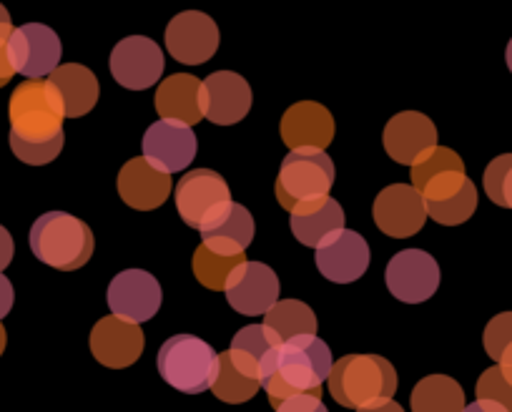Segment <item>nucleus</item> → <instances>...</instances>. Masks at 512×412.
<instances>
[{
  "label": "nucleus",
  "instance_id": "1",
  "mask_svg": "<svg viewBox=\"0 0 512 412\" xmlns=\"http://www.w3.org/2000/svg\"><path fill=\"white\" fill-rule=\"evenodd\" d=\"M11 116V151L31 166H46L63 151V101L48 78L26 81L13 91L8 103Z\"/></svg>",
  "mask_w": 512,
  "mask_h": 412
},
{
  "label": "nucleus",
  "instance_id": "2",
  "mask_svg": "<svg viewBox=\"0 0 512 412\" xmlns=\"http://www.w3.org/2000/svg\"><path fill=\"white\" fill-rule=\"evenodd\" d=\"M334 360L332 350L317 335L294 337L274 347L262 362L259 385L277 410L282 402L299 395L322 397V385L329 380Z\"/></svg>",
  "mask_w": 512,
  "mask_h": 412
},
{
  "label": "nucleus",
  "instance_id": "3",
  "mask_svg": "<svg viewBox=\"0 0 512 412\" xmlns=\"http://www.w3.org/2000/svg\"><path fill=\"white\" fill-rule=\"evenodd\" d=\"M327 382L334 400L349 410L390 402L395 397L397 385H400L392 362L379 355L342 357L332 367Z\"/></svg>",
  "mask_w": 512,
  "mask_h": 412
},
{
  "label": "nucleus",
  "instance_id": "4",
  "mask_svg": "<svg viewBox=\"0 0 512 412\" xmlns=\"http://www.w3.org/2000/svg\"><path fill=\"white\" fill-rule=\"evenodd\" d=\"M28 242L38 262L58 272H76L86 267L93 254V232L88 224L66 212H48L38 217Z\"/></svg>",
  "mask_w": 512,
  "mask_h": 412
},
{
  "label": "nucleus",
  "instance_id": "5",
  "mask_svg": "<svg viewBox=\"0 0 512 412\" xmlns=\"http://www.w3.org/2000/svg\"><path fill=\"white\" fill-rule=\"evenodd\" d=\"M159 375L184 395H201L211 390L219 375V355L209 342L194 335H174L161 345Z\"/></svg>",
  "mask_w": 512,
  "mask_h": 412
},
{
  "label": "nucleus",
  "instance_id": "6",
  "mask_svg": "<svg viewBox=\"0 0 512 412\" xmlns=\"http://www.w3.org/2000/svg\"><path fill=\"white\" fill-rule=\"evenodd\" d=\"M332 186L334 164L327 151L297 149L289 151L287 159L282 161L274 191H277L279 204L292 212L294 206L329 196Z\"/></svg>",
  "mask_w": 512,
  "mask_h": 412
},
{
  "label": "nucleus",
  "instance_id": "7",
  "mask_svg": "<svg viewBox=\"0 0 512 412\" xmlns=\"http://www.w3.org/2000/svg\"><path fill=\"white\" fill-rule=\"evenodd\" d=\"M231 204V189L214 169H194L176 184V209L184 224L199 232L206 222Z\"/></svg>",
  "mask_w": 512,
  "mask_h": 412
},
{
  "label": "nucleus",
  "instance_id": "8",
  "mask_svg": "<svg viewBox=\"0 0 512 412\" xmlns=\"http://www.w3.org/2000/svg\"><path fill=\"white\" fill-rule=\"evenodd\" d=\"M106 299L113 317L131 322V325H141V322L156 317L161 302H164V294H161V284L154 274L144 272V269H123L108 284Z\"/></svg>",
  "mask_w": 512,
  "mask_h": 412
},
{
  "label": "nucleus",
  "instance_id": "9",
  "mask_svg": "<svg viewBox=\"0 0 512 412\" xmlns=\"http://www.w3.org/2000/svg\"><path fill=\"white\" fill-rule=\"evenodd\" d=\"M61 38L56 31L43 23H26L13 28L8 41V56H11L13 71L26 76L28 81H43L61 66Z\"/></svg>",
  "mask_w": 512,
  "mask_h": 412
},
{
  "label": "nucleus",
  "instance_id": "10",
  "mask_svg": "<svg viewBox=\"0 0 512 412\" xmlns=\"http://www.w3.org/2000/svg\"><path fill=\"white\" fill-rule=\"evenodd\" d=\"M384 282L400 302H427L440 289V264L422 249H402L387 264Z\"/></svg>",
  "mask_w": 512,
  "mask_h": 412
},
{
  "label": "nucleus",
  "instance_id": "11",
  "mask_svg": "<svg viewBox=\"0 0 512 412\" xmlns=\"http://www.w3.org/2000/svg\"><path fill=\"white\" fill-rule=\"evenodd\" d=\"M111 76L128 91H144V88L156 86L164 76V53L151 38L146 36H128L116 43L111 51Z\"/></svg>",
  "mask_w": 512,
  "mask_h": 412
},
{
  "label": "nucleus",
  "instance_id": "12",
  "mask_svg": "<svg viewBox=\"0 0 512 412\" xmlns=\"http://www.w3.org/2000/svg\"><path fill=\"white\" fill-rule=\"evenodd\" d=\"M372 214L379 232L395 239L415 237L427 222L425 199L410 184H392L379 191Z\"/></svg>",
  "mask_w": 512,
  "mask_h": 412
},
{
  "label": "nucleus",
  "instance_id": "13",
  "mask_svg": "<svg viewBox=\"0 0 512 412\" xmlns=\"http://www.w3.org/2000/svg\"><path fill=\"white\" fill-rule=\"evenodd\" d=\"M420 194L425 199L427 217L442 227L465 224L477 209V189L465 171H447L435 176Z\"/></svg>",
  "mask_w": 512,
  "mask_h": 412
},
{
  "label": "nucleus",
  "instance_id": "14",
  "mask_svg": "<svg viewBox=\"0 0 512 412\" xmlns=\"http://www.w3.org/2000/svg\"><path fill=\"white\" fill-rule=\"evenodd\" d=\"M226 299L231 309L239 315L256 317L267 315L269 309L279 302V277L269 264L264 262H244L226 282Z\"/></svg>",
  "mask_w": 512,
  "mask_h": 412
},
{
  "label": "nucleus",
  "instance_id": "15",
  "mask_svg": "<svg viewBox=\"0 0 512 412\" xmlns=\"http://www.w3.org/2000/svg\"><path fill=\"white\" fill-rule=\"evenodd\" d=\"M201 116L216 126H231L246 119L251 109V88L234 71H216L201 81Z\"/></svg>",
  "mask_w": 512,
  "mask_h": 412
},
{
  "label": "nucleus",
  "instance_id": "16",
  "mask_svg": "<svg viewBox=\"0 0 512 412\" xmlns=\"http://www.w3.org/2000/svg\"><path fill=\"white\" fill-rule=\"evenodd\" d=\"M219 28L214 18L199 11H184L166 28V48L184 66H201L219 51Z\"/></svg>",
  "mask_w": 512,
  "mask_h": 412
},
{
  "label": "nucleus",
  "instance_id": "17",
  "mask_svg": "<svg viewBox=\"0 0 512 412\" xmlns=\"http://www.w3.org/2000/svg\"><path fill=\"white\" fill-rule=\"evenodd\" d=\"M144 159L164 174L189 169L196 159L199 141L191 126L179 121H156L144 134Z\"/></svg>",
  "mask_w": 512,
  "mask_h": 412
},
{
  "label": "nucleus",
  "instance_id": "18",
  "mask_svg": "<svg viewBox=\"0 0 512 412\" xmlns=\"http://www.w3.org/2000/svg\"><path fill=\"white\" fill-rule=\"evenodd\" d=\"M314 262H317L322 277L329 282H357L369 267V244L362 234L342 229L314 249Z\"/></svg>",
  "mask_w": 512,
  "mask_h": 412
},
{
  "label": "nucleus",
  "instance_id": "19",
  "mask_svg": "<svg viewBox=\"0 0 512 412\" xmlns=\"http://www.w3.org/2000/svg\"><path fill=\"white\" fill-rule=\"evenodd\" d=\"M384 151L392 161L415 166L427 151L437 146V129L420 111H402L384 126Z\"/></svg>",
  "mask_w": 512,
  "mask_h": 412
},
{
  "label": "nucleus",
  "instance_id": "20",
  "mask_svg": "<svg viewBox=\"0 0 512 412\" xmlns=\"http://www.w3.org/2000/svg\"><path fill=\"white\" fill-rule=\"evenodd\" d=\"M144 332L139 325L123 322L118 317H103L91 330V352L103 367L123 370L144 355Z\"/></svg>",
  "mask_w": 512,
  "mask_h": 412
},
{
  "label": "nucleus",
  "instance_id": "21",
  "mask_svg": "<svg viewBox=\"0 0 512 412\" xmlns=\"http://www.w3.org/2000/svg\"><path fill=\"white\" fill-rule=\"evenodd\" d=\"M171 189V174L154 169L144 156L126 161L123 169L118 171V194H121L123 204H128L136 212H154L169 199Z\"/></svg>",
  "mask_w": 512,
  "mask_h": 412
},
{
  "label": "nucleus",
  "instance_id": "22",
  "mask_svg": "<svg viewBox=\"0 0 512 412\" xmlns=\"http://www.w3.org/2000/svg\"><path fill=\"white\" fill-rule=\"evenodd\" d=\"M334 139V119L322 103L299 101L289 106L282 116V141L292 151L319 149L324 151Z\"/></svg>",
  "mask_w": 512,
  "mask_h": 412
},
{
  "label": "nucleus",
  "instance_id": "23",
  "mask_svg": "<svg viewBox=\"0 0 512 412\" xmlns=\"http://www.w3.org/2000/svg\"><path fill=\"white\" fill-rule=\"evenodd\" d=\"M289 227H292V234L297 237V242H302L304 247L317 249L324 239L342 232L344 209L332 196L307 201V204L294 206L292 212H289Z\"/></svg>",
  "mask_w": 512,
  "mask_h": 412
},
{
  "label": "nucleus",
  "instance_id": "24",
  "mask_svg": "<svg viewBox=\"0 0 512 412\" xmlns=\"http://www.w3.org/2000/svg\"><path fill=\"white\" fill-rule=\"evenodd\" d=\"M201 244L219 254H244L246 247L254 239V219H251L249 209L236 201L224 206L211 222H206L199 229Z\"/></svg>",
  "mask_w": 512,
  "mask_h": 412
},
{
  "label": "nucleus",
  "instance_id": "25",
  "mask_svg": "<svg viewBox=\"0 0 512 412\" xmlns=\"http://www.w3.org/2000/svg\"><path fill=\"white\" fill-rule=\"evenodd\" d=\"M201 81L189 73H174L161 86L156 88L154 106L159 111L161 121H179V124L196 126L204 116H201L199 103Z\"/></svg>",
  "mask_w": 512,
  "mask_h": 412
},
{
  "label": "nucleus",
  "instance_id": "26",
  "mask_svg": "<svg viewBox=\"0 0 512 412\" xmlns=\"http://www.w3.org/2000/svg\"><path fill=\"white\" fill-rule=\"evenodd\" d=\"M48 81L53 83V88L58 91L63 101V114L66 119H81L88 111L96 106L98 93V78L91 68L81 66V63H66V66H58L56 71L48 76Z\"/></svg>",
  "mask_w": 512,
  "mask_h": 412
},
{
  "label": "nucleus",
  "instance_id": "27",
  "mask_svg": "<svg viewBox=\"0 0 512 412\" xmlns=\"http://www.w3.org/2000/svg\"><path fill=\"white\" fill-rule=\"evenodd\" d=\"M279 345H282V340L267 325H249L236 332L234 340H231V347L226 352H229L231 362L244 375L259 380V375H262V362Z\"/></svg>",
  "mask_w": 512,
  "mask_h": 412
},
{
  "label": "nucleus",
  "instance_id": "28",
  "mask_svg": "<svg viewBox=\"0 0 512 412\" xmlns=\"http://www.w3.org/2000/svg\"><path fill=\"white\" fill-rule=\"evenodd\" d=\"M412 412H462L465 392L460 382L447 375H430L420 380L410 397Z\"/></svg>",
  "mask_w": 512,
  "mask_h": 412
},
{
  "label": "nucleus",
  "instance_id": "29",
  "mask_svg": "<svg viewBox=\"0 0 512 412\" xmlns=\"http://www.w3.org/2000/svg\"><path fill=\"white\" fill-rule=\"evenodd\" d=\"M264 325L277 332L279 340L289 342L294 337L317 335L319 322L309 304L299 302V299H282L264 315Z\"/></svg>",
  "mask_w": 512,
  "mask_h": 412
},
{
  "label": "nucleus",
  "instance_id": "30",
  "mask_svg": "<svg viewBox=\"0 0 512 412\" xmlns=\"http://www.w3.org/2000/svg\"><path fill=\"white\" fill-rule=\"evenodd\" d=\"M244 262L246 254H234L231 257V254H219L206 247V244H201L194 254V274L206 289H211V292H224L229 277Z\"/></svg>",
  "mask_w": 512,
  "mask_h": 412
},
{
  "label": "nucleus",
  "instance_id": "31",
  "mask_svg": "<svg viewBox=\"0 0 512 412\" xmlns=\"http://www.w3.org/2000/svg\"><path fill=\"white\" fill-rule=\"evenodd\" d=\"M259 380L244 375L239 367L231 362L229 352H221L219 355V375H216L211 392L216 395V400L229 402V405H241V402H249L251 397L259 392Z\"/></svg>",
  "mask_w": 512,
  "mask_h": 412
},
{
  "label": "nucleus",
  "instance_id": "32",
  "mask_svg": "<svg viewBox=\"0 0 512 412\" xmlns=\"http://www.w3.org/2000/svg\"><path fill=\"white\" fill-rule=\"evenodd\" d=\"M447 171H465V164H462V159L452 149L435 146V149L427 151V154L412 166V186H415L417 191H422L435 176L447 174Z\"/></svg>",
  "mask_w": 512,
  "mask_h": 412
},
{
  "label": "nucleus",
  "instance_id": "33",
  "mask_svg": "<svg viewBox=\"0 0 512 412\" xmlns=\"http://www.w3.org/2000/svg\"><path fill=\"white\" fill-rule=\"evenodd\" d=\"M485 194L490 196L492 204L512 209V154H502L487 164L485 176Z\"/></svg>",
  "mask_w": 512,
  "mask_h": 412
},
{
  "label": "nucleus",
  "instance_id": "34",
  "mask_svg": "<svg viewBox=\"0 0 512 412\" xmlns=\"http://www.w3.org/2000/svg\"><path fill=\"white\" fill-rule=\"evenodd\" d=\"M475 395L477 400L495 402V405L505 407L507 412H512V382L507 380L500 365L482 372L480 380H477L475 385Z\"/></svg>",
  "mask_w": 512,
  "mask_h": 412
},
{
  "label": "nucleus",
  "instance_id": "35",
  "mask_svg": "<svg viewBox=\"0 0 512 412\" xmlns=\"http://www.w3.org/2000/svg\"><path fill=\"white\" fill-rule=\"evenodd\" d=\"M482 345H485V352L492 360H502L507 347L512 345V312H502V315L492 317V320L487 322L485 335H482Z\"/></svg>",
  "mask_w": 512,
  "mask_h": 412
},
{
  "label": "nucleus",
  "instance_id": "36",
  "mask_svg": "<svg viewBox=\"0 0 512 412\" xmlns=\"http://www.w3.org/2000/svg\"><path fill=\"white\" fill-rule=\"evenodd\" d=\"M277 412H329V410L322 402V397L299 395V397H292V400L282 402V405L277 407Z\"/></svg>",
  "mask_w": 512,
  "mask_h": 412
},
{
  "label": "nucleus",
  "instance_id": "37",
  "mask_svg": "<svg viewBox=\"0 0 512 412\" xmlns=\"http://www.w3.org/2000/svg\"><path fill=\"white\" fill-rule=\"evenodd\" d=\"M13 299H16V294H13L11 279L6 274H0V320L13 309Z\"/></svg>",
  "mask_w": 512,
  "mask_h": 412
},
{
  "label": "nucleus",
  "instance_id": "38",
  "mask_svg": "<svg viewBox=\"0 0 512 412\" xmlns=\"http://www.w3.org/2000/svg\"><path fill=\"white\" fill-rule=\"evenodd\" d=\"M13 262V237L6 227H0V274Z\"/></svg>",
  "mask_w": 512,
  "mask_h": 412
},
{
  "label": "nucleus",
  "instance_id": "39",
  "mask_svg": "<svg viewBox=\"0 0 512 412\" xmlns=\"http://www.w3.org/2000/svg\"><path fill=\"white\" fill-rule=\"evenodd\" d=\"M13 76H16V71H13L11 56H8V46H0V88L6 86Z\"/></svg>",
  "mask_w": 512,
  "mask_h": 412
},
{
  "label": "nucleus",
  "instance_id": "40",
  "mask_svg": "<svg viewBox=\"0 0 512 412\" xmlns=\"http://www.w3.org/2000/svg\"><path fill=\"white\" fill-rule=\"evenodd\" d=\"M11 36H13L11 13H8V8L0 3V46H8Z\"/></svg>",
  "mask_w": 512,
  "mask_h": 412
},
{
  "label": "nucleus",
  "instance_id": "41",
  "mask_svg": "<svg viewBox=\"0 0 512 412\" xmlns=\"http://www.w3.org/2000/svg\"><path fill=\"white\" fill-rule=\"evenodd\" d=\"M462 412H507L505 407L495 405V402H487V400H475L472 405H465Z\"/></svg>",
  "mask_w": 512,
  "mask_h": 412
},
{
  "label": "nucleus",
  "instance_id": "42",
  "mask_svg": "<svg viewBox=\"0 0 512 412\" xmlns=\"http://www.w3.org/2000/svg\"><path fill=\"white\" fill-rule=\"evenodd\" d=\"M357 412H405L400 407V402L390 400V402H379V405H369V407H362V410Z\"/></svg>",
  "mask_w": 512,
  "mask_h": 412
},
{
  "label": "nucleus",
  "instance_id": "43",
  "mask_svg": "<svg viewBox=\"0 0 512 412\" xmlns=\"http://www.w3.org/2000/svg\"><path fill=\"white\" fill-rule=\"evenodd\" d=\"M497 365L502 367V372H505V377L512 382V345L507 347V352H505V355H502V360L497 362Z\"/></svg>",
  "mask_w": 512,
  "mask_h": 412
},
{
  "label": "nucleus",
  "instance_id": "44",
  "mask_svg": "<svg viewBox=\"0 0 512 412\" xmlns=\"http://www.w3.org/2000/svg\"><path fill=\"white\" fill-rule=\"evenodd\" d=\"M505 61H507V68H510V73H512V38L505 48Z\"/></svg>",
  "mask_w": 512,
  "mask_h": 412
},
{
  "label": "nucleus",
  "instance_id": "45",
  "mask_svg": "<svg viewBox=\"0 0 512 412\" xmlns=\"http://www.w3.org/2000/svg\"><path fill=\"white\" fill-rule=\"evenodd\" d=\"M6 342H8L6 330H3V325H0V355H3V350H6Z\"/></svg>",
  "mask_w": 512,
  "mask_h": 412
}]
</instances>
